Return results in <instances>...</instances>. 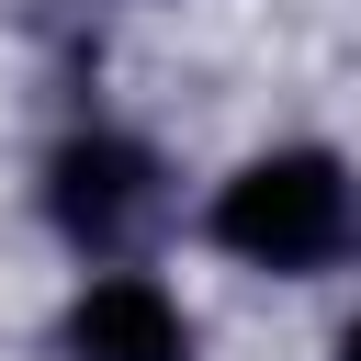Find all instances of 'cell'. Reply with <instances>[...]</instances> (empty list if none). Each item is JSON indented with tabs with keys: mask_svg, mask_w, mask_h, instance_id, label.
<instances>
[{
	"mask_svg": "<svg viewBox=\"0 0 361 361\" xmlns=\"http://www.w3.org/2000/svg\"><path fill=\"white\" fill-rule=\"evenodd\" d=\"M68 361H192V316L147 271H102L68 305Z\"/></svg>",
	"mask_w": 361,
	"mask_h": 361,
	"instance_id": "3",
	"label": "cell"
},
{
	"mask_svg": "<svg viewBox=\"0 0 361 361\" xmlns=\"http://www.w3.org/2000/svg\"><path fill=\"white\" fill-rule=\"evenodd\" d=\"M338 361H361V316H350V338H338Z\"/></svg>",
	"mask_w": 361,
	"mask_h": 361,
	"instance_id": "4",
	"label": "cell"
},
{
	"mask_svg": "<svg viewBox=\"0 0 361 361\" xmlns=\"http://www.w3.org/2000/svg\"><path fill=\"white\" fill-rule=\"evenodd\" d=\"M45 203L79 248H124L147 214H158V158L135 135H68L56 169H45Z\"/></svg>",
	"mask_w": 361,
	"mask_h": 361,
	"instance_id": "2",
	"label": "cell"
},
{
	"mask_svg": "<svg viewBox=\"0 0 361 361\" xmlns=\"http://www.w3.org/2000/svg\"><path fill=\"white\" fill-rule=\"evenodd\" d=\"M214 248L248 259V271H327L361 248V180L327 158V147H271L248 158L226 192H214Z\"/></svg>",
	"mask_w": 361,
	"mask_h": 361,
	"instance_id": "1",
	"label": "cell"
}]
</instances>
